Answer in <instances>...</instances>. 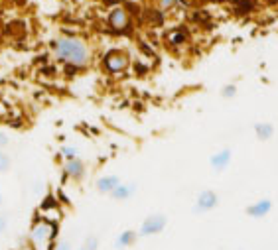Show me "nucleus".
Segmentation results:
<instances>
[{
  "mask_svg": "<svg viewBox=\"0 0 278 250\" xmlns=\"http://www.w3.org/2000/svg\"><path fill=\"white\" fill-rule=\"evenodd\" d=\"M54 53L59 61L79 69L91 61V49L81 38H58L54 42Z\"/></svg>",
  "mask_w": 278,
  "mask_h": 250,
  "instance_id": "1",
  "label": "nucleus"
},
{
  "mask_svg": "<svg viewBox=\"0 0 278 250\" xmlns=\"http://www.w3.org/2000/svg\"><path fill=\"white\" fill-rule=\"evenodd\" d=\"M56 236V227L49 221H40L34 225L32 229V242L36 244V248L44 250Z\"/></svg>",
  "mask_w": 278,
  "mask_h": 250,
  "instance_id": "2",
  "label": "nucleus"
},
{
  "mask_svg": "<svg viewBox=\"0 0 278 250\" xmlns=\"http://www.w3.org/2000/svg\"><path fill=\"white\" fill-rule=\"evenodd\" d=\"M131 59L129 53L122 51V49H111L105 58H103V67L109 71V73H122L127 67H129Z\"/></svg>",
  "mask_w": 278,
  "mask_h": 250,
  "instance_id": "3",
  "label": "nucleus"
},
{
  "mask_svg": "<svg viewBox=\"0 0 278 250\" xmlns=\"http://www.w3.org/2000/svg\"><path fill=\"white\" fill-rule=\"evenodd\" d=\"M166 225H168V219H166V215H160V213H156V215H150V217H146V219L142 221V225H140L138 236L160 235L162 231L166 229Z\"/></svg>",
  "mask_w": 278,
  "mask_h": 250,
  "instance_id": "4",
  "label": "nucleus"
},
{
  "mask_svg": "<svg viewBox=\"0 0 278 250\" xmlns=\"http://www.w3.org/2000/svg\"><path fill=\"white\" fill-rule=\"evenodd\" d=\"M109 26L115 32H127L131 28V16H129V12L124 8H120V6L113 8L111 14H109Z\"/></svg>",
  "mask_w": 278,
  "mask_h": 250,
  "instance_id": "5",
  "label": "nucleus"
},
{
  "mask_svg": "<svg viewBox=\"0 0 278 250\" xmlns=\"http://www.w3.org/2000/svg\"><path fill=\"white\" fill-rule=\"evenodd\" d=\"M219 203V197L213 189H204V191L197 195V201H195V213H207L211 209H215Z\"/></svg>",
  "mask_w": 278,
  "mask_h": 250,
  "instance_id": "6",
  "label": "nucleus"
},
{
  "mask_svg": "<svg viewBox=\"0 0 278 250\" xmlns=\"http://www.w3.org/2000/svg\"><path fill=\"white\" fill-rule=\"evenodd\" d=\"M231 158H233V152H231L229 148H223V150H219L217 154H213V156L209 158V165H211L215 172H223V170L229 168Z\"/></svg>",
  "mask_w": 278,
  "mask_h": 250,
  "instance_id": "7",
  "label": "nucleus"
},
{
  "mask_svg": "<svg viewBox=\"0 0 278 250\" xmlns=\"http://www.w3.org/2000/svg\"><path fill=\"white\" fill-rule=\"evenodd\" d=\"M63 174L67 177H71V179H81L83 174H85V163H83V160H79L77 156L65 160V163H63Z\"/></svg>",
  "mask_w": 278,
  "mask_h": 250,
  "instance_id": "8",
  "label": "nucleus"
},
{
  "mask_svg": "<svg viewBox=\"0 0 278 250\" xmlns=\"http://www.w3.org/2000/svg\"><path fill=\"white\" fill-rule=\"evenodd\" d=\"M270 211H272V201H270V199H261V201H257V203L247 207L245 213H247L249 217H252V219H263Z\"/></svg>",
  "mask_w": 278,
  "mask_h": 250,
  "instance_id": "9",
  "label": "nucleus"
},
{
  "mask_svg": "<svg viewBox=\"0 0 278 250\" xmlns=\"http://www.w3.org/2000/svg\"><path fill=\"white\" fill-rule=\"evenodd\" d=\"M134 191H136V185H134V183H118L109 195H111L113 199H117V201H127V199H131L132 195H134Z\"/></svg>",
  "mask_w": 278,
  "mask_h": 250,
  "instance_id": "10",
  "label": "nucleus"
},
{
  "mask_svg": "<svg viewBox=\"0 0 278 250\" xmlns=\"http://www.w3.org/2000/svg\"><path fill=\"white\" fill-rule=\"evenodd\" d=\"M120 183L118 176H103L97 179V191L99 193H111Z\"/></svg>",
  "mask_w": 278,
  "mask_h": 250,
  "instance_id": "11",
  "label": "nucleus"
},
{
  "mask_svg": "<svg viewBox=\"0 0 278 250\" xmlns=\"http://www.w3.org/2000/svg\"><path fill=\"white\" fill-rule=\"evenodd\" d=\"M136 238H138V233L136 231H122L120 235L117 236V240H115V248H129V246H132L134 242H136Z\"/></svg>",
  "mask_w": 278,
  "mask_h": 250,
  "instance_id": "12",
  "label": "nucleus"
},
{
  "mask_svg": "<svg viewBox=\"0 0 278 250\" xmlns=\"http://www.w3.org/2000/svg\"><path fill=\"white\" fill-rule=\"evenodd\" d=\"M255 134H257V138H259V140L266 142V140H270V138H272V134H274V126H272L270 122H257V124H255Z\"/></svg>",
  "mask_w": 278,
  "mask_h": 250,
  "instance_id": "13",
  "label": "nucleus"
},
{
  "mask_svg": "<svg viewBox=\"0 0 278 250\" xmlns=\"http://www.w3.org/2000/svg\"><path fill=\"white\" fill-rule=\"evenodd\" d=\"M12 168V158L0 150V174H6Z\"/></svg>",
  "mask_w": 278,
  "mask_h": 250,
  "instance_id": "14",
  "label": "nucleus"
},
{
  "mask_svg": "<svg viewBox=\"0 0 278 250\" xmlns=\"http://www.w3.org/2000/svg\"><path fill=\"white\" fill-rule=\"evenodd\" d=\"M83 250H97L99 248V238L97 236H87V240L83 242Z\"/></svg>",
  "mask_w": 278,
  "mask_h": 250,
  "instance_id": "15",
  "label": "nucleus"
},
{
  "mask_svg": "<svg viewBox=\"0 0 278 250\" xmlns=\"http://www.w3.org/2000/svg\"><path fill=\"white\" fill-rule=\"evenodd\" d=\"M221 95H223L225 99H233L235 95H237V87H235L233 83H229V85H225V87L221 89Z\"/></svg>",
  "mask_w": 278,
  "mask_h": 250,
  "instance_id": "16",
  "label": "nucleus"
},
{
  "mask_svg": "<svg viewBox=\"0 0 278 250\" xmlns=\"http://www.w3.org/2000/svg\"><path fill=\"white\" fill-rule=\"evenodd\" d=\"M170 42H172V44H182V42H186V34H184L182 30L172 32V34H170Z\"/></svg>",
  "mask_w": 278,
  "mask_h": 250,
  "instance_id": "17",
  "label": "nucleus"
},
{
  "mask_svg": "<svg viewBox=\"0 0 278 250\" xmlns=\"http://www.w3.org/2000/svg\"><path fill=\"white\" fill-rule=\"evenodd\" d=\"M52 250H73V248H71V242H69L67 238H63V240H58Z\"/></svg>",
  "mask_w": 278,
  "mask_h": 250,
  "instance_id": "18",
  "label": "nucleus"
},
{
  "mask_svg": "<svg viewBox=\"0 0 278 250\" xmlns=\"http://www.w3.org/2000/svg\"><path fill=\"white\" fill-rule=\"evenodd\" d=\"M61 156H63L65 160L75 158V156H77V150H75V148H61Z\"/></svg>",
  "mask_w": 278,
  "mask_h": 250,
  "instance_id": "19",
  "label": "nucleus"
},
{
  "mask_svg": "<svg viewBox=\"0 0 278 250\" xmlns=\"http://www.w3.org/2000/svg\"><path fill=\"white\" fill-rule=\"evenodd\" d=\"M176 4V0H160V8L162 10H168V8H172Z\"/></svg>",
  "mask_w": 278,
  "mask_h": 250,
  "instance_id": "20",
  "label": "nucleus"
},
{
  "mask_svg": "<svg viewBox=\"0 0 278 250\" xmlns=\"http://www.w3.org/2000/svg\"><path fill=\"white\" fill-rule=\"evenodd\" d=\"M4 146H8V136L0 130V148H4Z\"/></svg>",
  "mask_w": 278,
  "mask_h": 250,
  "instance_id": "21",
  "label": "nucleus"
},
{
  "mask_svg": "<svg viewBox=\"0 0 278 250\" xmlns=\"http://www.w3.org/2000/svg\"><path fill=\"white\" fill-rule=\"evenodd\" d=\"M6 227H8V223H6V219H4L2 215H0V235H2L4 231H6Z\"/></svg>",
  "mask_w": 278,
  "mask_h": 250,
  "instance_id": "22",
  "label": "nucleus"
},
{
  "mask_svg": "<svg viewBox=\"0 0 278 250\" xmlns=\"http://www.w3.org/2000/svg\"><path fill=\"white\" fill-rule=\"evenodd\" d=\"M105 2H107V4H120L122 0H105Z\"/></svg>",
  "mask_w": 278,
  "mask_h": 250,
  "instance_id": "23",
  "label": "nucleus"
},
{
  "mask_svg": "<svg viewBox=\"0 0 278 250\" xmlns=\"http://www.w3.org/2000/svg\"><path fill=\"white\" fill-rule=\"evenodd\" d=\"M0 205H2V193H0Z\"/></svg>",
  "mask_w": 278,
  "mask_h": 250,
  "instance_id": "24",
  "label": "nucleus"
},
{
  "mask_svg": "<svg viewBox=\"0 0 278 250\" xmlns=\"http://www.w3.org/2000/svg\"><path fill=\"white\" fill-rule=\"evenodd\" d=\"M79 250H83V248H79Z\"/></svg>",
  "mask_w": 278,
  "mask_h": 250,
  "instance_id": "25",
  "label": "nucleus"
}]
</instances>
